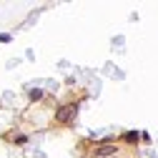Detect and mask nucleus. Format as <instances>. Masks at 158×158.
<instances>
[{
	"mask_svg": "<svg viewBox=\"0 0 158 158\" xmlns=\"http://www.w3.org/2000/svg\"><path fill=\"white\" fill-rule=\"evenodd\" d=\"M73 115H75V106H65V108H60V110L55 113V121L58 123H70Z\"/></svg>",
	"mask_w": 158,
	"mask_h": 158,
	"instance_id": "f257e3e1",
	"label": "nucleus"
},
{
	"mask_svg": "<svg viewBox=\"0 0 158 158\" xmlns=\"http://www.w3.org/2000/svg\"><path fill=\"white\" fill-rule=\"evenodd\" d=\"M110 153H115L113 146H103V148H98V156H110Z\"/></svg>",
	"mask_w": 158,
	"mask_h": 158,
	"instance_id": "f03ea898",
	"label": "nucleus"
}]
</instances>
